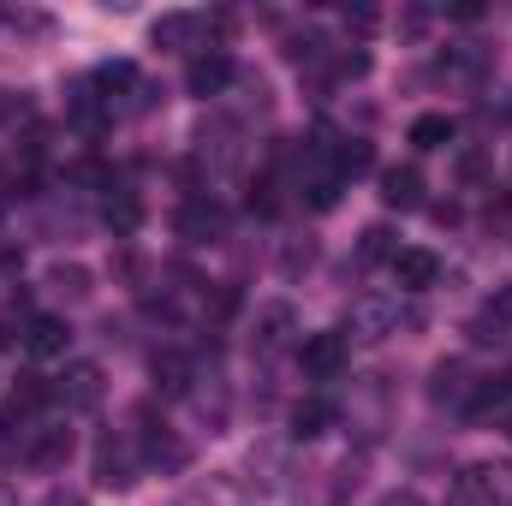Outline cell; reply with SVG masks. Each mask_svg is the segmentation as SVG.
<instances>
[{
    "label": "cell",
    "instance_id": "cell-7",
    "mask_svg": "<svg viewBox=\"0 0 512 506\" xmlns=\"http://www.w3.org/2000/svg\"><path fill=\"white\" fill-rule=\"evenodd\" d=\"M179 233H185L191 245H215V239L227 233V215H221V203H215V197H197V203H185V209H179Z\"/></svg>",
    "mask_w": 512,
    "mask_h": 506
},
{
    "label": "cell",
    "instance_id": "cell-9",
    "mask_svg": "<svg viewBox=\"0 0 512 506\" xmlns=\"http://www.w3.org/2000/svg\"><path fill=\"white\" fill-rule=\"evenodd\" d=\"M393 280L405 286V292H423V286H435V274H441V262H435V251H393Z\"/></svg>",
    "mask_w": 512,
    "mask_h": 506
},
{
    "label": "cell",
    "instance_id": "cell-30",
    "mask_svg": "<svg viewBox=\"0 0 512 506\" xmlns=\"http://www.w3.org/2000/svg\"><path fill=\"white\" fill-rule=\"evenodd\" d=\"M376 506H429L423 495H411V489H393V495H382Z\"/></svg>",
    "mask_w": 512,
    "mask_h": 506
},
{
    "label": "cell",
    "instance_id": "cell-18",
    "mask_svg": "<svg viewBox=\"0 0 512 506\" xmlns=\"http://www.w3.org/2000/svg\"><path fill=\"white\" fill-rule=\"evenodd\" d=\"M48 286H54L60 298L78 304V298H90V268H78V262H54V268H48Z\"/></svg>",
    "mask_w": 512,
    "mask_h": 506
},
{
    "label": "cell",
    "instance_id": "cell-15",
    "mask_svg": "<svg viewBox=\"0 0 512 506\" xmlns=\"http://www.w3.org/2000/svg\"><path fill=\"white\" fill-rule=\"evenodd\" d=\"M197 30H203V18H197V12H167V18H155V30H149V36H155V48H185Z\"/></svg>",
    "mask_w": 512,
    "mask_h": 506
},
{
    "label": "cell",
    "instance_id": "cell-12",
    "mask_svg": "<svg viewBox=\"0 0 512 506\" xmlns=\"http://www.w3.org/2000/svg\"><path fill=\"white\" fill-rule=\"evenodd\" d=\"M137 441H143V465H161V471H179L185 465V447L167 435V423H143Z\"/></svg>",
    "mask_w": 512,
    "mask_h": 506
},
{
    "label": "cell",
    "instance_id": "cell-23",
    "mask_svg": "<svg viewBox=\"0 0 512 506\" xmlns=\"http://www.w3.org/2000/svg\"><path fill=\"white\" fill-rule=\"evenodd\" d=\"M459 393H465V364H435L429 399H459Z\"/></svg>",
    "mask_w": 512,
    "mask_h": 506
},
{
    "label": "cell",
    "instance_id": "cell-19",
    "mask_svg": "<svg viewBox=\"0 0 512 506\" xmlns=\"http://www.w3.org/2000/svg\"><path fill=\"white\" fill-rule=\"evenodd\" d=\"M411 143H417V149H447V143H453V120H447V114H417V120H411Z\"/></svg>",
    "mask_w": 512,
    "mask_h": 506
},
{
    "label": "cell",
    "instance_id": "cell-25",
    "mask_svg": "<svg viewBox=\"0 0 512 506\" xmlns=\"http://www.w3.org/2000/svg\"><path fill=\"white\" fill-rule=\"evenodd\" d=\"M358 256H364V262H393V233H387V227H370V233H364V245H358Z\"/></svg>",
    "mask_w": 512,
    "mask_h": 506
},
{
    "label": "cell",
    "instance_id": "cell-21",
    "mask_svg": "<svg viewBox=\"0 0 512 506\" xmlns=\"http://www.w3.org/2000/svg\"><path fill=\"white\" fill-rule=\"evenodd\" d=\"M155 387H167V393H185V387H191V358H179V352H161V358H155Z\"/></svg>",
    "mask_w": 512,
    "mask_h": 506
},
{
    "label": "cell",
    "instance_id": "cell-22",
    "mask_svg": "<svg viewBox=\"0 0 512 506\" xmlns=\"http://www.w3.org/2000/svg\"><path fill=\"white\" fill-rule=\"evenodd\" d=\"M507 393H512V376H483V381H477V393L465 399V411H471V417H483V411H489V405H501Z\"/></svg>",
    "mask_w": 512,
    "mask_h": 506
},
{
    "label": "cell",
    "instance_id": "cell-6",
    "mask_svg": "<svg viewBox=\"0 0 512 506\" xmlns=\"http://www.w3.org/2000/svg\"><path fill=\"white\" fill-rule=\"evenodd\" d=\"M96 483L102 489H131L137 483V465H131V447L108 429L102 441H96Z\"/></svg>",
    "mask_w": 512,
    "mask_h": 506
},
{
    "label": "cell",
    "instance_id": "cell-17",
    "mask_svg": "<svg viewBox=\"0 0 512 506\" xmlns=\"http://www.w3.org/2000/svg\"><path fill=\"white\" fill-rule=\"evenodd\" d=\"M370 161H376L370 143H364V137H346V143L334 149V179H358V173H370Z\"/></svg>",
    "mask_w": 512,
    "mask_h": 506
},
{
    "label": "cell",
    "instance_id": "cell-27",
    "mask_svg": "<svg viewBox=\"0 0 512 506\" xmlns=\"http://www.w3.org/2000/svg\"><path fill=\"white\" fill-rule=\"evenodd\" d=\"M6 24H18V30H48V18L42 12H24V6H12V12H0Z\"/></svg>",
    "mask_w": 512,
    "mask_h": 506
},
{
    "label": "cell",
    "instance_id": "cell-2",
    "mask_svg": "<svg viewBox=\"0 0 512 506\" xmlns=\"http://www.w3.org/2000/svg\"><path fill=\"white\" fill-rule=\"evenodd\" d=\"M399 322H411V310H405L393 292H370V298L352 304V340H364V346H376V340H387V334H399Z\"/></svg>",
    "mask_w": 512,
    "mask_h": 506
},
{
    "label": "cell",
    "instance_id": "cell-32",
    "mask_svg": "<svg viewBox=\"0 0 512 506\" xmlns=\"http://www.w3.org/2000/svg\"><path fill=\"white\" fill-rule=\"evenodd\" d=\"M507 435H512V423H507Z\"/></svg>",
    "mask_w": 512,
    "mask_h": 506
},
{
    "label": "cell",
    "instance_id": "cell-4",
    "mask_svg": "<svg viewBox=\"0 0 512 506\" xmlns=\"http://www.w3.org/2000/svg\"><path fill=\"white\" fill-rule=\"evenodd\" d=\"M102 393H108V387H102V364H84V358H78V364H66L60 381H54V399H60L66 411H96V405H102Z\"/></svg>",
    "mask_w": 512,
    "mask_h": 506
},
{
    "label": "cell",
    "instance_id": "cell-28",
    "mask_svg": "<svg viewBox=\"0 0 512 506\" xmlns=\"http://www.w3.org/2000/svg\"><path fill=\"white\" fill-rule=\"evenodd\" d=\"M399 30H405V36H423V30H429V12H423V6H411V12L399 18Z\"/></svg>",
    "mask_w": 512,
    "mask_h": 506
},
{
    "label": "cell",
    "instance_id": "cell-16",
    "mask_svg": "<svg viewBox=\"0 0 512 506\" xmlns=\"http://www.w3.org/2000/svg\"><path fill=\"white\" fill-rule=\"evenodd\" d=\"M90 84H96V96H102V102H114L120 90H137V66H131V60H108V66H96V78H90Z\"/></svg>",
    "mask_w": 512,
    "mask_h": 506
},
{
    "label": "cell",
    "instance_id": "cell-13",
    "mask_svg": "<svg viewBox=\"0 0 512 506\" xmlns=\"http://www.w3.org/2000/svg\"><path fill=\"white\" fill-rule=\"evenodd\" d=\"M286 340H292V310H286V304H268V310L256 316V352L274 358Z\"/></svg>",
    "mask_w": 512,
    "mask_h": 506
},
{
    "label": "cell",
    "instance_id": "cell-11",
    "mask_svg": "<svg viewBox=\"0 0 512 506\" xmlns=\"http://www.w3.org/2000/svg\"><path fill=\"white\" fill-rule=\"evenodd\" d=\"M382 203L387 209H417V203H423V173H417V167H387L382 173Z\"/></svg>",
    "mask_w": 512,
    "mask_h": 506
},
{
    "label": "cell",
    "instance_id": "cell-14",
    "mask_svg": "<svg viewBox=\"0 0 512 506\" xmlns=\"http://www.w3.org/2000/svg\"><path fill=\"white\" fill-rule=\"evenodd\" d=\"M334 429V405L328 399H298L292 405V435L298 441H316V435H328Z\"/></svg>",
    "mask_w": 512,
    "mask_h": 506
},
{
    "label": "cell",
    "instance_id": "cell-31",
    "mask_svg": "<svg viewBox=\"0 0 512 506\" xmlns=\"http://www.w3.org/2000/svg\"><path fill=\"white\" fill-rule=\"evenodd\" d=\"M0 506H18V495H12V483H0Z\"/></svg>",
    "mask_w": 512,
    "mask_h": 506
},
{
    "label": "cell",
    "instance_id": "cell-24",
    "mask_svg": "<svg viewBox=\"0 0 512 506\" xmlns=\"http://www.w3.org/2000/svg\"><path fill=\"white\" fill-rule=\"evenodd\" d=\"M501 334H507V310H483V316L471 322V340H477V346H489V340H501Z\"/></svg>",
    "mask_w": 512,
    "mask_h": 506
},
{
    "label": "cell",
    "instance_id": "cell-5",
    "mask_svg": "<svg viewBox=\"0 0 512 506\" xmlns=\"http://www.w3.org/2000/svg\"><path fill=\"white\" fill-rule=\"evenodd\" d=\"M227 84H233V54H227V48L197 54V60H191V72H185V90H191V96H203V102H209V96H221Z\"/></svg>",
    "mask_w": 512,
    "mask_h": 506
},
{
    "label": "cell",
    "instance_id": "cell-3",
    "mask_svg": "<svg viewBox=\"0 0 512 506\" xmlns=\"http://www.w3.org/2000/svg\"><path fill=\"white\" fill-rule=\"evenodd\" d=\"M346 358H352V346H346V334H304L298 340V364H304V376L310 381H334L346 370Z\"/></svg>",
    "mask_w": 512,
    "mask_h": 506
},
{
    "label": "cell",
    "instance_id": "cell-8",
    "mask_svg": "<svg viewBox=\"0 0 512 506\" xmlns=\"http://www.w3.org/2000/svg\"><path fill=\"white\" fill-rule=\"evenodd\" d=\"M66 340H72V328L60 316H30V328H24V352L30 358H66Z\"/></svg>",
    "mask_w": 512,
    "mask_h": 506
},
{
    "label": "cell",
    "instance_id": "cell-20",
    "mask_svg": "<svg viewBox=\"0 0 512 506\" xmlns=\"http://www.w3.org/2000/svg\"><path fill=\"white\" fill-rule=\"evenodd\" d=\"M102 215H108V227H114V233H120V239H126V233H137V221H143V203H137V197H131V191H114V197H108V209H102Z\"/></svg>",
    "mask_w": 512,
    "mask_h": 506
},
{
    "label": "cell",
    "instance_id": "cell-1",
    "mask_svg": "<svg viewBox=\"0 0 512 506\" xmlns=\"http://www.w3.org/2000/svg\"><path fill=\"white\" fill-rule=\"evenodd\" d=\"M447 506H512V465L501 459H477L453 477Z\"/></svg>",
    "mask_w": 512,
    "mask_h": 506
},
{
    "label": "cell",
    "instance_id": "cell-10",
    "mask_svg": "<svg viewBox=\"0 0 512 506\" xmlns=\"http://www.w3.org/2000/svg\"><path fill=\"white\" fill-rule=\"evenodd\" d=\"M24 459H30L36 471H60V465L72 459V429H36V441L24 447Z\"/></svg>",
    "mask_w": 512,
    "mask_h": 506
},
{
    "label": "cell",
    "instance_id": "cell-26",
    "mask_svg": "<svg viewBox=\"0 0 512 506\" xmlns=\"http://www.w3.org/2000/svg\"><path fill=\"white\" fill-rule=\"evenodd\" d=\"M483 173H489V161H483V149H465V155H459V179H465V185H477Z\"/></svg>",
    "mask_w": 512,
    "mask_h": 506
},
{
    "label": "cell",
    "instance_id": "cell-29",
    "mask_svg": "<svg viewBox=\"0 0 512 506\" xmlns=\"http://www.w3.org/2000/svg\"><path fill=\"white\" fill-rule=\"evenodd\" d=\"M42 506H90V501H84L78 489H48V501H42Z\"/></svg>",
    "mask_w": 512,
    "mask_h": 506
}]
</instances>
